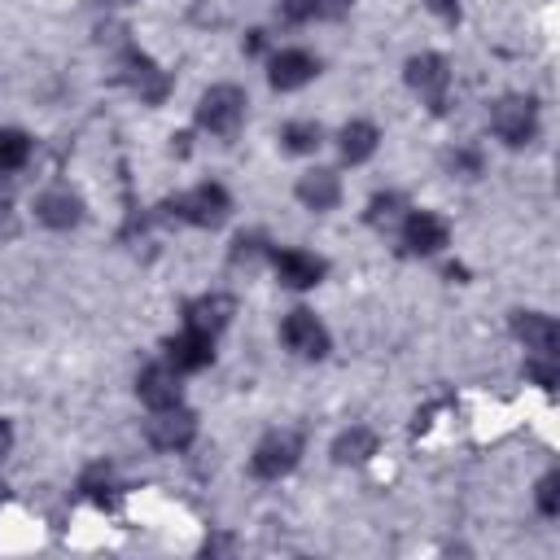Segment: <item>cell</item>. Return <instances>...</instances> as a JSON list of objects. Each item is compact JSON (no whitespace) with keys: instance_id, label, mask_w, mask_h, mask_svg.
<instances>
[{"instance_id":"cell-22","label":"cell","mask_w":560,"mask_h":560,"mask_svg":"<svg viewBox=\"0 0 560 560\" xmlns=\"http://www.w3.org/2000/svg\"><path fill=\"white\" fill-rule=\"evenodd\" d=\"M538 512L542 516H556L560 512V472H547L538 481Z\"/></svg>"},{"instance_id":"cell-10","label":"cell","mask_w":560,"mask_h":560,"mask_svg":"<svg viewBox=\"0 0 560 560\" xmlns=\"http://www.w3.org/2000/svg\"><path fill=\"white\" fill-rule=\"evenodd\" d=\"M271 262H276L280 284H289V289H311V284H319L324 271H328V262L315 258V254H306V249H276Z\"/></svg>"},{"instance_id":"cell-7","label":"cell","mask_w":560,"mask_h":560,"mask_svg":"<svg viewBox=\"0 0 560 560\" xmlns=\"http://www.w3.org/2000/svg\"><path fill=\"white\" fill-rule=\"evenodd\" d=\"M446 241H451V228H446L442 214H433V210H411V214L402 219V245H407L411 254H438Z\"/></svg>"},{"instance_id":"cell-2","label":"cell","mask_w":560,"mask_h":560,"mask_svg":"<svg viewBox=\"0 0 560 560\" xmlns=\"http://www.w3.org/2000/svg\"><path fill=\"white\" fill-rule=\"evenodd\" d=\"M241 118H245V92L232 88V83L210 88V92L201 96V105H197V122H201L210 136H232V131L241 127Z\"/></svg>"},{"instance_id":"cell-23","label":"cell","mask_w":560,"mask_h":560,"mask_svg":"<svg viewBox=\"0 0 560 560\" xmlns=\"http://www.w3.org/2000/svg\"><path fill=\"white\" fill-rule=\"evenodd\" d=\"M398 206H402V197H394V192H389V197H376L368 219H372V223H389V219L398 214Z\"/></svg>"},{"instance_id":"cell-1","label":"cell","mask_w":560,"mask_h":560,"mask_svg":"<svg viewBox=\"0 0 560 560\" xmlns=\"http://www.w3.org/2000/svg\"><path fill=\"white\" fill-rule=\"evenodd\" d=\"M298 455H302V433H293V429H276V433H267V438L254 446V455H249V472L262 477V481H276V477H284V472L298 464Z\"/></svg>"},{"instance_id":"cell-15","label":"cell","mask_w":560,"mask_h":560,"mask_svg":"<svg viewBox=\"0 0 560 560\" xmlns=\"http://www.w3.org/2000/svg\"><path fill=\"white\" fill-rule=\"evenodd\" d=\"M298 197H302V206H311V210H328V206H337L341 184H337L332 171H306V175L298 179Z\"/></svg>"},{"instance_id":"cell-8","label":"cell","mask_w":560,"mask_h":560,"mask_svg":"<svg viewBox=\"0 0 560 560\" xmlns=\"http://www.w3.org/2000/svg\"><path fill=\"white\" fill-rule=\"evenodd\" d=\"M136 394L149 411H162V407H175L179 402V372L171 363H149L140 376H136Z\"/></svg>"},{"instance_id":"cell-19","label":"cell","mask_w":560,"mask_h":560,"mask_svg":"<svg viewBox=\"0 0 560 560\" xmlns=\"http://www.w3.org/2000/svg\"><path fill=\"white\" fill-rule=\"evenodd\" d=\"M372 451H376V438H372L368 429H350V433H341L337 446H332L337 464H359V459H368Z\"/></svg>"},{"instance_id":"cell-4","label":"cell","mask_w":560,"mask_h":560,"mask_svg":"<svg viewBox=\"0 0 560 560\" xmlns=\"http://www.w3.org/2000/svg\"><path fill=\"white\" fill-rule=\"evenodd\" d=\"M490 127L503 144H529L534 131H538V109L529 96H503L490 114Z\"/></svg>"},{"instance_id":"cell-13","label":"cell","mask_w":560,"mask_h":560,"mask_svg":"<svg viewBox=\"0 0 560 560\" xmlns=\"http://www.w3.org/2000/svg\"><path fill=\"white\" fill-rule=\"evenodd\" d=\"M512 332L525 341V350H534V354H542V359H551L556 346H560V328H556V319L542 315V311H516Z\"/></svg>"},{"instance_id":"cell-20","label":"cell","mask_w":560,"mask_h":560,"mask_svg":"<svg viewBox=\"0 0 560 560\" xmlns=\"http://www.w3.org/2000/svg\"><path fill=\"white\" fill-rule=\"evenodd\" d=\"M280 140H284L289 153H315L319 140H324V131H319V122H289L280 131Z\"/></svg>"},{"instance_id":"cell-5","label":"cell","mask_w":560,"mask_h":560,"mask_svg":"<svg viewBox=\"0 0 560 560\" xmlns=\"http://www.w3.org/2000/svg\"><path fill=\"white\" fill-rule=\"evenodd\" d=\"M280 337H284V346H289L293 354H302V359H324V354H328V328H324V324L315 319V311H306V306H298V311L284 315Z\"/></svg>"},{"instance_id":"cell-21","label":"cell","mask_w":560,"mask_h":560,"mask_svg":"<svg viewBox=\"0 0 560 560\" xmlns=\"http://www.w3.org/2000/svg\"><path fill=\"white\" fill-rule=\"evenodd\" d=\"M346 0H284L280 13L289 22H311V18H328V13H341Z\"/></svg>"},{"instance_id":"cell-3","label":"cell","mask_w":560,"mask_h":560,"mask_svg":"<svg viewBox=\"0 0 560 560\" xmlns=\"http://www.w3.org/2000/svg\"><path fill=\"white\" fill-rule=\"evenodd\" d=\"M171 210H175V219H184L192 228H219L228 219V210H232V197L219 184H197L192 192L175 197Z\"/></svg>"},{"instance_id":"cell-12","label":"cell","mask_w":560,"mask_h":560,"mask_svg":"<svg viewBox=\"0 0 560 560\" xmlns=\"http://www.w3.org/2000/svg\"><path fill=\"white\" fill-rule=\"evenodd\" d=\"M315 74H319V61H315L311 52H302V48H284V52H276V57H271V70H267L271 88H280V92H293V88L311 83Z\"/></svg>"},{"instance_id":"cell-11","label":"cell","mask_w":560,"mask_h":560,"mask_svg":"<svg viewBox=\"0 0 560 560\" xmlns=\"http://www.w3.org/2000/svg\"><path fill=\"white\" fill-rule=\"evenodd\" d=\"M210 359H214V337H206L197 328H184L179 337L166 341V363L175 372H201Z\"/></svg>"},{"instance_id":"cell-18","label":"cell","mask_w":560,"mask_h":560,"mask_svg":"<svg viewBox=\"0 0 560 560\" xmlns=\"http://www.w3.org/2000/svg\"><path fill=\"white\" fill-rule=\"evenodd\" d=\"M31 158V136L18 127H0V171H22Z\"/></svg>"},{"instance_id":"cell-6","label":"cell","mask_w":560,"mask_h":560,"mask_svg":"<svg viewBox=\"0 0 560 560\" xmlns=\"http://www.w3.org/2000/svg\"><path fill=\"white\" fill-rule=\"evenodd\" d=\"M144 433H149V442H153L158 451H184V446L197 438V416L175 402V407L153 411L149 424H144Z\"/></svg>"},{"instance_id":"cell-17","label":"cell","mask_w":560,"mask_h":560,"mask_svg":"<svg viewBox=\"0 0 560 560\" xmlns=\"http://www.w3.org/2000/svg\"><path fill=\"white\" fill-rule=\"evenodd\" d=\"M79 197L74 192H44L39 197V206H35V214H39V223H48V228H74L79 223Z\"/></svg>"},{"instance_id":"cell-25","label":"cell","mask_w":560,"mask_h":560,"mask_svg":"<svg viewBox=\"0 0 560 560\" xmlns=\"http://www.w3.org/2000/svg\"><path fill=\"white\" fill-rule=\"evenodd\" d=\"M9 442H13V433H9V424H4V420H0V459H4V455H9Z\"/></svg>"},{"instance_id":"cell-16","label":"cell","mask_w":560,"mask_h":560,"mask_svg":"<svg viewBox=\"0 0 560 560\" xmlns=\"http://www.w3.org/2000/svg\"><path fill=\"white\" fill-rule=\"evenodd\" d=\"M376 127L372 122H363V118H354V122H346L341 127V136H337V144H341V158L346 162H368L372 153H376Z\"/></svg>"},{"instance_id":"cell-9","label":"cell","mask_w":560,"mask_h":560,"mask_svg":"<svg viewBox=\"0 0 560 560\" xmlns=\"http://www.w3.org/2000/svg\"><path fill=\"white\" fill-rule=\"evenodd\" d=\"M407 83H411L420 96H429V101H433V109H442V101H446V83H451V70H446V61H442L438 52H420V57H411V61H407Z\"/></svg>"},{"instance_id":"cell-24","label":"cell","mask_w":560,"mask_h":560,"mask_svg":"<svg viewBox=\"0 0 560 560\" xmlns=\"http://www.w3.org/2000/svg\"><path fill=\"white\" fill-rule=\"evenodd\" d=\"M429 4H433V9H438V13L446 18V22H455V18H459V9H455V0H429Z\"/></svg>"},{"instance_id":"cell-14","label":"cell","mask_w":560,"mask_h":560,"mask_svg":"<svg viewBox=\"0 0 560 560\" xmlns=\"http://www.w3.org/2000/svg\"><path fill=\"white\" fill-rule=\"evenodd\" d=\"M232 311H236V302H232L228 293H206V298L188 302L184 324H188V328H197V332H206V337H214V332L232 319Z\"/></svg>"}]
</instances>
